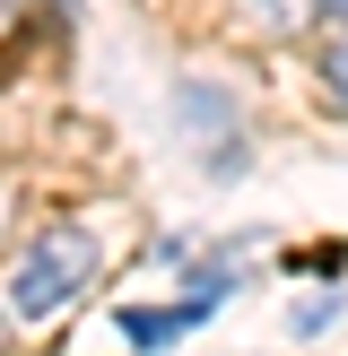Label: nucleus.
Returning a JSON list of instances; mask_svg holds the SVG:
<instances>
[{
    "label": "nucleus",
    "mask_w": 348,
    "mask_h": 356,
    "mask_svg": "<svg viewBox=\"0 0 348 356\" xmlns=\"http://www.w3.org/2000/svg\"><path fill=\"white\" fill-rule=\"evenodd\" d=\"M174 104H183V122H191L200 139H218V148H209V174H244L253 139H244V122H235V104H226V87H200V79H191Z\"/></svg>",
    "instance_id": "obj_2"
},
{
    "label": "nucleus",
    "mask_w": 348,
    "mask_h": 356,
    "mask_svg": "<svg viewBox=\"0 0 348 356\" xmlns=\"http://www.w3.org/2000/svg\"><path fill=\"white\" fill-rule=\"evenodd\" d=\"M322 79L348 96V26H322Z\"/></svg>",
    "instance_id": "obj_5"
},
{
    "label": "nucleus",
    "mask_w": 348,
    "mask_h": 356,
    "mask_svg": "<svg viewBox=\"0 0 348 356\" xmlns=\"http://www.w3.org/2000/svg\"><path fill=\"white\" fill-rule=\"evenodd\" d=\"M331 322H340V296H331V287H322V296H305V305L287 313V330H296V339H322Z\"/></svg>",
    "instance_id": "obj_4"
},
{
    "label": "nucleus",
    "mask_w": 348,
    "mask_h": 356,
    "mask_svg": "<svg viewBox=\"0 0 348 356\" xmlns=\"http://www.w3.org/2000/svg\"><path fill=\"white\" fill-rule=\"evenodd\" d=\"M0 226H9V191H0Z\"/></svg>",
    "instance_id": "obj_8"
},
{
    "label": "nucleus",
    "mask_w": 348,
    "mask_h": 356,
    "mask_svg": "<svg viewBox=\"0 0 348 356\" xmlns=\"http://www.w3.org/2000/svg\"><path fill=\"white\" fill-rule=\"evenodd\" d=\"M244 26L270 35V44H287V35L313 26V0H244Z\"/></svg>",
    "instance_id": "obj_3"
},
{
    "label": "nucleus",
    "mask_w": 348,
    "mask_h": 356,
    "mask_svg": "<svg viewBox=\"0 0 348 356\" xmlns=\"http://www.w3.org/2000/svg\"><path fill=\"white\" fill-rule=\"evenodd\" d=\"M313 17H331V26H348V0H313Z\"/></svg>",
    "instance_id": "obj_6"
},
{
    "label": "nucleus",
    "mask_w": 348,
    "mask_h": 356,
    "mask_svg": "<svg viewBox=\"0 0 348 356\" xmlns=\"http://www.w3.org/2000/svg\"><path fill=\"white\" fill-rule=\"evenodd\" d=\"M9 330H17V322H9V305H0V356H9Z\"/></svg>",
    "instance_id": "obj_7"
},
{
    "label": "nucleus",
    "mask_w": 348,
    "mask_h": 356,
    "mask_svg": "<svg viewBox=\"0 0 348 356\" xmlns=\"http://www.w3.org/2000/svg\"><path fill=\"white\" fill-rule=\"evenodd\" d=\"M104 270V235H96V218H61V226H44L35 243H17V261H9V287H0V305H9V322H52L61 305H79V287Z\"/></svg>",
    "instance_id": "obj_1"
}]
</instances>
